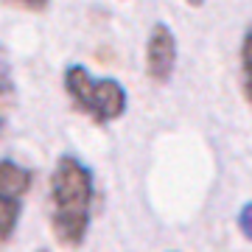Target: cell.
Masks as SVG:
<instances>
[{
	"mask_svg": "<svg viewBox=\"0 0 252 252\" xmlns=\"http://www.w3.org/2000/svg\"><path fill=\"white\" fill-rule=\"evenodd\" d=\"M95 205V177L79 157L62 154L48 180V216L51 233L64 250H79L90 233Z\"/></svg>",
	"mask_w": 252,
	"mask_h": 252,
	"instance_id": "1",
	"label": "cell"
},
{
	"mask_svg": "<svg viewBox=\"0 0 252 252\" xmlns=\"http://www.w3.org/2000/svg\"><path fill=\"white\" fill-rule=\"evenodd\" d=\"M64 93L70 98L73 109L93 121L95 126L115 124L124 118L129 107V93L118 79H95L84 64H67L64 67Z\"/></svg>",
	"mask_w": 252,
	"mask_h": 252,
	"instance_id": "2",
	"label": "cell"
},
{
	"mask_svg": "<svg viewBox=\"0 0 252 252\" xmlns=\"http://www.w3.org/2000/svg\"><path fill=\"white\" fill-rule=\"evenodd\" d=\"M31 185H34L31 168L20 165L11 157L0 160V247H6L11 241V235L17 233Z\"/></svg>",
	"mask_w": 252,
	"mask_h": 252,
	"instance_id": "3",
	"label": "cell"
},
{
	"mask_svg": "<svg viewBox=\"0 0 252 252\" xmlns=\"http://www.w3.org/2000/svg\"><path fill=\"white\" fill-rule=\"evenodd\" d=\"M143 67L146 79L154 84H165L177 70V36L165 23H154L146 36Z\"/></svg>",
	"mask_w": 252,
	"mask_h": 252,
	"instance_id": "4",
	"label": "cell"
},
{
	"mask_svg": "<svg viewBox=\"0 0 252 252\" xmlns=\"http://www.w3.org/2000/svg\"><path fill=\"white\" fill-rule=\"evenodd\" d=\"M238 62H241V95L252 107V23L247 26L238 48Z\"/></svg>",
	"mask_w": 252,
	"mask_h": 252,
	"instance_id": "5",
	"label": "cell"
},
{
	"mask_svg": "<svg viewBox=\"0 0 252 252\" xmlns=\"http://www.w3.org/2000/svg\"><path fill=\"white\" fill-rule=\"evenodd\" d=\"M14 95H17V84H14V70H11V59L6 45L0 42V107L11 109L14 104Z\"/></svg>",
	"mask_w": 252,
	"mask_h": 252,
	"instance_id": "6",
	"label": "cell"
},
{
	"mask_svg": "<svg viewBox=\"0 0 252 252\" xmlns=\"http://www.w3.org/2000/svg\"><path fill=\"white\" fill-rule=\"evenodd\" d=\"M9 6H14V9H23V11H34V14H39V11H45L48 6H51V0H6Z\"/></svg>",
	"mask_w": 252,
	"mask_h": 252,
	"instance_id": "7",
	"label": "cell"
},
{
	"mask_svg": "<svg viewBox=\"0 0 252 252\" xmlns=\"http://www.w3.org/2000/svg\"><path fill=\"white\" fill-rule=\"evenodd\" d=\"M238 230H241L244 238L252 241V202H247L241 207V213H238Z\"/></svg>",
	"mask_w": 252,
	"mask_h": 252,
	"instance_id": "8",
	"label": "cell"
},
{
	"mask_svg": "<svg viewBox=\"0 0 252 252\" xmlns=\"http://www.w3.org/2000/svg\"><path fill=\"white\" fill-rule=\"evenodd\" d=\"M6 124H9V109L0 107V137H3V132H6Z\"/></svg>",
	"mask_w": 252,
	"mask_h": 252,
	"instance_id": "9",
	"label": "cell"
},
{
	"mask_svg": "<svg viewBox=\"0 0 252 252\" xmlns=\"http://www.w3.org/2000/svg\"><path fill=\"white\" fill-rule=\"evenodd\" d=\"M182 3H185V6H193V9H199V6H202L205 0H182Z\"/></svg>",
	"mask_w": 252,
	"mask_h": 252,
	"instance_id": "10",
	"label": "cell"
},
{
	"mask_svg": "<svg viewBox=\"0 0 252 252\" xmlns=\"http://www.w3.org/2000/svg\"><path fill=\"white\" fill-rule=\"evenodd\" d=\"M36 252H51V250H36Z\"/></svg>",
	"mask_w": 252,
	"mask_h": 252,
	"instance_id": "11",
	"label": "cell"
}]
</instances>
